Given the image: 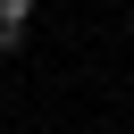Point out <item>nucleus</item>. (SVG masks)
<instances>
[{
    "mask_svg": "<svg viewBox=\"0 0 134 134\" xmlns=\"http://www.w3.org/2000/svg\"><path fill=\"white\" fill-rule=\"evenodd\" d=\"M25 25H34V0H0V50H17Z\"/></svg>",
    "mask_w": 134,
    "mask_h": 134,
    "instance_id": "nucleus-1",
    "label": "nucleus"
}]
</instances>
